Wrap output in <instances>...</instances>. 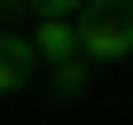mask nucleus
<instances>
[{
	"label": "nucleus",
	"mask_w": 133,
	"mask_h": 125,
	"mask_svg": "<svg viewBox=\"0 0 133 125\" xmlns=\"http://www.w3.org/2000/svg\"><path fill=\"white\" fill-rule=\"evenodd\" d=\"M31 47H39V63L55 71L63 94H78V86H86V47H78V24H71V16H39Z\"/></svg>",
	"instance_id": "obj_1"
},
{
	"label": "nucleus",
	"mask_w": 133,
	"mask_h": 125,
	"mask_svg": "<svg viewBox=\"0 0 133 125\" xmlns=\"http://www.w3.org/2000/svg\"><path fill=\"white\" fill-rule=\"evenodd\" d=\"M86 8H94V0H39V16H71V24H78Z\"/></svg>",
	"instance_id": "obj_4"
},
{
	"label": "nucleus",
	"mask_w": 133,
	"mask_h": 125,
	"mask_svg": "<svg viewBox=\"0 0 133 125\" xmlns=\"http://www.w3.org/2000/svg\"><path fill=\"white\" fill-rule=\"evenodd\" d=\"M24 8H39V0H0V16H24Z\"/></svg>",
	"instance_id": "obj_5"
},
{
	"label": "nucleus",
	"mask_w": 133,
	"mask_h": 125,
	"mask_svg": "<svg viewBox=\"0 0 133 125\" xmlns=\"http://www.w3.org/2000/svg\"><path fill=\"white\" fill-rule=\"evenodd\" d=\"M39 71H47V63H39L31 31H0V94H16V86H31Z\"/></svg>",
	"instance_id": "obj_3"
},
{
	"label": "nucleus",
	"mask_w": 133,
	"mask_h": 125,
	"mask_svg": "<svg viewBox=\"0 0 133 125\" xmlns=\"http://www.w3.org/2000/svg\"><path fill=\"white\" fill-rule=\"evenodd\" d=\"M117 8H133V0H117Z\"/></svg>",
	"instance_id": "obj_6"
},
{
	"label": "nucleus",
	"mask_w": 133,
	"mask_h": 125,
	"mask_svg": "<svg viewBox=\"0 0 133 125\" xmlns=\"http://www.w3.org/2000/svg\"><path fill=\"white\" fill-rule=\"evenodd\" d=\"M78 47H86V63H125L133 55V8L94 0V8L78 16Z\"/></svg>",
	"instance_id": "obj_2"
}]
</instances>
